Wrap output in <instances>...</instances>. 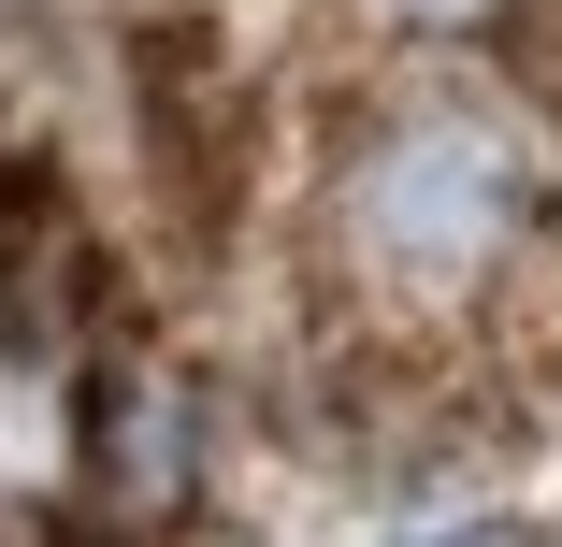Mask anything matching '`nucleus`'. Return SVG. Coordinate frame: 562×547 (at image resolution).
Returning <instances> with one entry per match:
<instances>
[{
  "mask_svg": "<svg viewBox=\"0 0 562 547\" xmlns=\"http://www.w3.org/2000/svg\"><path fill=\"white\" fill-rule=\"evenodd\" d=\"M533 202H548V159H533V130L505 101L418 87L375 130H347L331 202H317V246H331V274L375 317H462L533 246Z\"/></svg>",
  "mask_w": 562,
  "mask_h": 547,
  "instance_id": "1",
  "label": "nucleus"
},
{
  "mask_svg": "<svg viewBox=\"0 0 562 547\" xmlns=\"http://www.w3.org/2000/svg\"><path fill=\"white\" fill-rule=\"evenodd\" d=\"M188 476H202L188 389L159 361H101V389H87V490H101V518H116V533H173Z\"/></svg>",
  "mask_w": 562,
  "mask_h": 547,
  "instance_id": "2",
  "label": "nucleus"
},
{
  "mask_svg": "<svg viewBox=\"0 0 562 547\" xmlns=\"http://www.w3.org/2000/svg\"><path fill=\"white\" fill-rule=\"evenodd\" d=\"M145 130H159V159H173V202L216 216V159H232V145H216V58H202V44H159V58H145Z\"/></svg>",
  "mask_w": 562,
  "mask_h": 547,
  "instance_id": "3",
  "label": "nucleus"
},
{
  "mask_svg": "<svg viewBox=\"0 0 562 547\" xmlns=\"http://www.w3.org/2000/svg\"><path fill=\"white\" fill-rule=\"evenodd\" d=\"M404 15H432V30H476V15H505V0H404Z\"/></svg>",
  "mask_w": 562,
  "mask_h": 547,
  "instance_id": "4",
  "label": "nucleus"
},
{
  "mask_svg": "<svg viewBox=\"0 0 562 547\" xmlns=\"http://www.w3.org/2000/svg\"><path fill=\"white\" fill-rule=\"evenodd\" d=\"M0 547H72V533L58 518H0Z\"/></svg>",
  "mask_w": 562,
  "mask_h": 547,
  "instance_id": "5",
  "label": "nucleus"
},
{
  "mask_svg": "<svg viewBox=\"0 0 562 547\" xmlns=\"http://www.w3.org/2000/svg\"><path fill=\"white\" fill-rule=\"evenodd\" d=\"M418 547H505V533H418Z\"/></svg>",
  "mask_w": 562,
  "mask_h": 547,
  "instance_id": "6",
  "label": "nucleus"
}]
</instances>
